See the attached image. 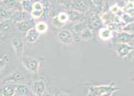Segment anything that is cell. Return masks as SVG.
Listing matches in <instances>:
<instances>
[{"instance_id":"obj_1","label":"cell","mask_w":134,"mask_h":96,"mask_svg":"<svg viewBox=\"0 0 134 96\" xmlns=\"http://www.w3.org/2000/svg\"><path fill=\"white\" fill-rule=\"evenodd\" d=\"M118 90L117 87L112 85H100L90 87L87 96H100L106 93L114 92Z\"/></svg>"},{"instance_id":"obj_2","label":"cell","mask_w":134,"mask_h":96,"mask_svg":"<svg viewBox=\"0 0 134 96\" xmlns=\"http://www.w3.org/2000/svg\"><path fill=\"white\" fill-rule=\"evenodd\" d=\"M23 67L31 73H37L40 68V61L38 58L31 56H23L21 58Z\"/></svg>"},{"instance_id":"obj_3","label":"cell","mask_w":134,"mask_h":96,"mask_svg":"<svg viewBox=\"0 0 134 96\" xmlns=\"http://www.w3.org/2000/svg\"><path fill=\"white\" fill-rule=\"evenodd\" d=\"M26 78L25 75L19 70H15L3 79V82L5 84H24Z\"/></svg>"},{"instance_id":"obj_4","label":"cell","mask_w":134,"mask_h":96,"mask_svg":"<svg viewBox=\"0 0 134 96\" xmlns=\"http://www.w3.org/2000/svg\"><path fill=\"white\" fill-rule=\"evenodd\" d=\"M11 46L14 48V50L17 58L21 60V58L23 57V51H24L23 40L19 37H14L11 39Z\"/></svg>"},{"instance_id":"obj_5","label":"cell","mask_w":134,"mask_h":96,"mask_svg":"<svg viewBox=\"0 0 134 96\" xmlns=\"http://www.w3.org/2000/svg\"><path fill=\"white\" fill-rule=\"evenodd\" d=\"M31 91L34 96H43L46 93V85L43 80H37L32 83Z\"/></svg>"},{"instance_id":"obj_6","label":"cell","mask_w":134,"mask_h":96,"mask_svg":"<svg viewBox=\"0 0 134 96\" xmlns=\"http://www.w3.org/2000/svg\"><path fill=\"white\" fill-rule=\"evenodd\" d=\"M58 39L61 44H63L65 45H70L73 43L74 36L72 34V31L65 29V30H60L58 32Z\"/></svg>"},{"instance_id":"obj_7","label":"cell","mask_w":134,"mask_h":96,"mask_svg":"<svg viewBox=\"0 0 134 96\" xmlns=\"http://www.w3.org/2000/svg\"><path fill=\"white\" fill-rule=\"evenodd\" d=\"M115 50L119 56L125 58L133 50V46L130 45V44L116 43L115 45Z\"/></svg>"},{"instance_id":"obj_8","label":"cell","mask_w":134,"mask_h":96,"mask_svg":"<svg viewBox=\"0 0 134 96\" xmlns=\"http://www.w3.org/2000/svg\"><path fill=\"white\" fill-rule=\"evenodd\" d=\"M1 2V6L10 11L23 10L21 2L18 0H3Z\"/></svg>"},{"instance_id":"obj_9","label":"cell","mask_w":134,"mask_h":96,"mask_svg":"<svg viewBox=\"0 0 134 96\" xmlns=\"http://www.w3.org/2000/svg\"><path fill=\"white\" fill-rule=\"evenodd\" d=\"M44 13L43 5L40 2H34L32 5V10L30 13V16L34 19H37L40 18Z\"/></svg>"},{"instance_id":"obj_10","label":"cell","mask_w":134,"mask_h":96,"mask_svg":"<svg viewBox=\"0 0 134 96\" xmlns=\"http://www.w3.org/2000/svg\"><path fill=\"white\" fill-rule=\"evenodd\" d=\"M133 34H129L125 32H118L116 36L114 38L115 43L129 44L130 42L133 41Z\"/></svg>"},{"instance_id":"obj_11","label":"cell","mask_w":134,"mask_h":96,"mask_svg":"<svg viewBox=\"0 0 134 96\" xmlns=\"http://www.w3.org/2000/svg\"><path fill=\"white\" fill-rule=\"evenodd\" d=\"M68 16H69V21L72 22H76L78 23L81 22L83 18L84 17V13L81 12L79 10L75 9H72L69 11Z\"/></svg>"},{"instance_id":"obj_12","label":"cell","mask_w":134,"mask_h":96,"mask_svg":"<svg viewBox=\"0 0 134 96\" xmlns=\"http://www.w3.org/2000/svg\"><path fill=\"white\" fill-rule=\"evenodd\" d=\"M16 28L19 30L20 33H27V31L29 30L31 28H34L33 27V24L31 22V21L30 19L28 20H23V21H20L18 22L15 23Z\"/></svg>"},{"instance_id":"obj_13","label":"cell","mask_w":134,"mask_h":96,"mask_svg":"<svg viewBox=\"0 0 134 96\" xmlns=\"http://www.w3.org/2000/svg\"><path fill=\"white\" fill-rule=\"evenodd\" d=\"M29 18V13L25 12L23 10L20 11H12V14L10 16V20L13 22H18L23 20H28Z\"/></svg>"},{"instance_id":"obj_14","label":"cell","mask_w":134,"mask_h":96,"mask_svg":"<svg viewBox=\"0 0 134 96\" xmlns=\"http://www.w3.org/2000/svg\"><path fill=\"white\" fill-rule=\"evenodd\" d=\"M14 28V22L10 19L0 21V32L2 35L10 33Z\"/></svg>"},{"instance_id":"obj_15","label":"cell","mask_w":134,"mask_h":96,"mask_svg":"<svg viewBox=\"0 0 134 96\" xmlns=\"http://www.w3.org/2000/svg\"><path fill=\"white\" fill-rule=\"evenodd\" d=\"M73 5L75 6V9L84 13L86 10H90L91 2L90 0H76Z\"/></svg>"},{"instance_id":"obj_16","label":"cell","mask_w":134,"mask_h":96,"mask_svg":"<svg viewBox=\"0 0 134 96\" xmlns=\"http://www.w3.org/2000/svg\"><path fill=\"white\" fill-rule=\"evenodd\" d=\"M15 94L18 96H29V95H33L29 86L25 84H18L16 85Z\"/></svg>"},{"instance_id":"obj_17","label":"cell","mask_w":134,"mask_h":96,"mask_svg":"<svg viewBox=\"0 0 134 96\" xmlns=\"http://www.w3.org/2000/svg\"><path fill=\"white\" fill-rule=\"evenodd\" d=\"M98 36L103 41H109L113 38V33L107 27H104L99 29Z\"/></svg>"},{"instance_id":"obj_18","label":"cell","mask_w":134,"mask_h":96,"mask_svg":"<svg viewBox=\"0 0 134 96\" xmlns=\"http://www.w3.org/2000/svg\"><path fill=\"white\" fill-rule=\"evenodd\" d=\"M40 36V34L35 30L34 28H32L27 31L26 35H25V38L29 43L34 44L37 42Z\"/></svg>"},{"instance_id":"obj_19","label":"cell","mask_w":134,"mask_h":96,"mask_svg":"<svg viewBox=\"0 0 134 96\" xmlns=\"http://www.w3.org/2000/svg\"><path fill=\"white\" fill-rule=\"evenodd\" d=\"M16 85L14 84H6L1 90L3 96H14L16 93Z\"/></svg>"},{"instance_id":"obj_20","label":"cell","mask_w":134,"mask_h":96,"mask_svg":"<svg viewBox=\"0 0 134 96\" xmlns=\"http://www.w3.org/2000/svg\"><path fill=\"white\" fill-rule=\"evenodd\" d=\"M79 36H80V38L81 39L82 41L89 42L93 38L94 34H93V31H92V30L91 28H90L89 27H86V28L83 29V30L79 35Z\"/></svg>"},{"instance_id":"obj_21","label":"cell","mask_w":134,"mask_h":96,"mask_svg":"<svg viewBox=\"0 0 134 96\" xmlns=\"http://www.w3.org/2000/svg\"><path fill=\"white\" fill-rule=\"evenodd\" d=\"M34 28L35 30L38 32L40 34H44L46 33H47L48 29V24L44 22V21H40V22H37L35 25H34Z\"/></svg>"},{"instance_id":"obj_22","label":"cell","mask_w":134,"mask_h":96,"mask_svg":"<svg viewBox=\"0 0 134 96\" xmlns=\"http://www.w3.org/2000/svg\"><path fill=\"white\" fill-rule=\"evenodd\" d=\"M133 8H134V4L133 1H128L124 5V7L121 8L124 13H128L130 16H133Z\"/></svg>"},{"instance_id":"obj_23","label":"cell","mask_w":134,"mask_h":96,"mask_svg":"<svg viewBox=\"0 0 134 96\" xmlns=\"http://www.w3.org/2000/svg\"><path fill=\"white\" fill-rule=\"evenodd\" d=\"M12 14V11L7 10L0 5V21L5 19H10Z\"/></svg>"},{"instance_id":"obj_24","label":"cell","mask_w":134,"mask_h":96,"mask_svg":"<svg viewBox=\"0 0 134 96\" xmlns=\"http://www.w3.org/2000/svg\"><path fill=\"white\" fill-rule=\"evenodd\" d=\"M32 5L33 3L31 2V0H23L21 2V6H22V9L23 11L31 13V10H32Z\"/></svg>"},{"instance_id":"obj_25","label":"cell","mask_w":134,"mask_h":96,"mask_svg":"<svg viewBox=\"0 0 134 96\" xmlns=\"http://www.w3.org/2000/svg\"><path fill=\"white\" fill-rule=\"evenodd\" d=\"M56 16L58 18V21L60 22H61L62 24H66L69 22V16L66 12H60Z\"/></svg>"},{"instance_id":"obj_26","label":"cell","mask_w":134,"mask_h":96,"mask_svg":"<svg viewBox=\"0 0 134 96\" xmlns=\"http://www.w3.org/2000/svg\"><path fill=\"white\" fill-rule=\"evenodd\" d=\"M10 57L8 54H5L2 58H0V72L6 67V65L9 63Z\"/></svg>"},{"instance_id":"obj_27","label":"cell","mask_w":134,"mask_h":96,"mask_svg":"<svg viewBox=\"0 0 134 96\" xmlns=\"http://www.w3.org/2000/svg\"><path fill=\"white\" fill-rule=\"evenodd\" d=\"M121 19L122 21V22L125 24H129L131 22H133V16H130L128 13H123V14L121 16Z\"/></svg>"},{"instance_id":"obj_28","label":"cell","mask_w":134,"mask_h":96,"mask_svg":"<svg viewBox=\"0 0 134 96\" xmlns=\"http://www.w3.org/2000/svg\"><path fill=\"white\" fill-rule=\"evenodd\" d=\"M86 27H88V26L84 22H83V23H77V24H76L73 27L72 30H74L75 33H76L80 35L81 33L83 30V29L86 28Z\"/></svg>"},{"instance_id":"obj_29","label":"cell","mask_w":134,"mask_h":96,"mask_svg":"<svg viewBox=\"0 0 134 96\" xmlns=\"http://www.w3.org/2000/svg\"><path fill=\"white\" fill-rule=\"evenodd\" d=\"M133 22H131V23H129V24H125L124 27L121 29V32H125V33H127L129 34H133Z\"/></svg>"},{"instance_id":"obj_30","label":"cell","mask_w":134,"mask_h":96,"mask_svg":"<svg viewBox=\"0 0 134 96\" xmlns=\"http://www.w3.org/2000/svg\"><path fill=\"white\" fill-rule=\"evenodd\" d=\"M52 24L55 27V28H63L65 24H62L61 22H60L59 21H58V18H57V16H54V18L52 20Z\"/></svg>"},{"instance_id":"obj_31","label":"cell","mask_w":134,"mask_h":96,"mask_svg":"<svg viewBox=\"0 0 134 96\" xmlns=\"http://www.w3.org/2000/svg\"><path fill=\"white\" fill-rule=\"evenodd\" d=\"M93 5H95L96 8H101L103 6V2L104 0H91Z\"/></svg>"},{"instance_id":"obj_32","label":"cell","mask_w":134,"mask_h":96,"mask_svg":"<svg viewBox=\"0 0 134 96\" xmlns=\"http://www.w3.org/2000/svg\"><path fill=\"white\" fill-rule=\"evenodd\" d=\"M57 96H69V95L66 92H60V93H58Z\"/></svg>"},{"instance_id":"obj_33","label":"cell","mask_w":134,"mask_h":96,"mask_svg":"<svg viewBox=\"0 0 134 96\" xmlns=\"http://www.w3.org/2000/svg\"><path fill=\"white\" fill-rule=\"evenodd\" d=\"M113 95V92H110V93H106V94H104L100 96H112Z\"/></svg>"},{"instance_id":"obj_34","label":"cell","mask_w":134,"mask_h":96,"mask_svg":"<svg viewBox=\"0 0 134 96\" xmlns=\"http://www.w3.org/2000/svg\"><path fill=\"white\" fill-rule=\"evenodd\" d=\"M43 96H54L52 94H51V93H48V92H46Z\"/></svg>"},{"instance_id":"obj_35","label":"cell","mask_w":134,"mask_h":96,"mask_svg":"<svg viewBox=\"0 0 134 96\" xmlns=\"http://www.w3.org/2000/svg\"><path fill=\"white\" fill-rule=\"evenodd\" d=\"M2 44V38H1V37H0V45Z\"/></svg>"},{"instance_id":"obj_36","label":"cell","mask_w":134,"mask_h":96,"mask_svg":"<svg viewBox=\"0 0 134 96\" xmlns=\"http://www.w3.org/2000/svg\"><path fill=\"white\" fill-rule=\"evenodd\" d=\"M2 36H3V35H2V34L1 33V32H0V37H2Z\"/></svg>"},{"instance_id":"obj_37","label":"cell","mask_w":134,"mask_h":96,"mask_svg":"<svg viewBox=\"0 0 134 96\" xmlns=\"http://www.w3.org/2000/svg\"><path fill=\"white\" fill-rule=\"evenodd\" d=\"M18 1H19V2H22V1H23V0H18Z\"/></svg>"},{"instance_id":"obj_38","label":"cell","mask_w":134,"mask_h":96,"mask_svg":"<svg viewBox=\"0 0 134 96\" xmlns=\"http://www.w3.org/2000/svg\"><path fill=\"white\" fill-rule=\"evenodd\" d=\"M0 96H3V95H2V94L0 93Z\"/></svg>"},{"instance_id":"obj_39","label":"cell","mask_w":134,"mask_h":96,"mask_svg":"<svg viewBox=\"0 0 134 96\" xmlns=\"http://www.w3.org/2000/svg\"><path fill=\"white\" fill-rule=\"evenodd\" d=\"M2 1H3V0H0V2H2Z\"/></svg>"}]
</instances>
